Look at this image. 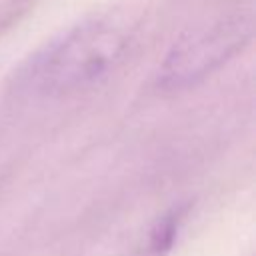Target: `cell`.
<instances>
[{
	"label": "cell",
	"mask_w": 256,
	"mask_h": 256,
	"mask_svg": "<svg viewBox=\"0 0 256 256\" xmlns=\"http://www.w3.org/2000/svg\"><path fill=\"white\" fill-rule=\"evenodd\" d=\"M178 222H180V212L166 214L150 228L146 240H138L130 250L118 252L116 256H166L176 238Z\"/></svg>",
	"instance_id": "obj_3"
},
{
	"label": "cell",
	"mask_w": 256,
	"mask_h": 256,
	"mask_svg": "<svg viewBox=\"0 0 256 256\" xmlns=\"http://www.w3.org/2000/svg\"><path fill=\"white\" fill-rule=\"evenodd\" d=\"M126 50L128 36L120 26L92 18L66 30L30 56L18 68L12 84L24 98L72 96L102 82L122 62Z\"/></svg>",
	"instance_id": "obj_1"
},
{
	"label": "cell",
	"mask_w": 256,
	"mask_h": 256,
	"mask_svg": "<svg viewBox=\"0 0 256 256\" xmlns=\"http://www.w3.org/2000/svg\"><path fill=\"white\" fill-rule=\"evenodd\" d=\"M250 36L252 20L242 14L214 20L184 34L166 54L158 72V86L180 90L200 82L238 54Z\"/></svg>",
	"instance_id": "obj_2"
}]
</instances>
